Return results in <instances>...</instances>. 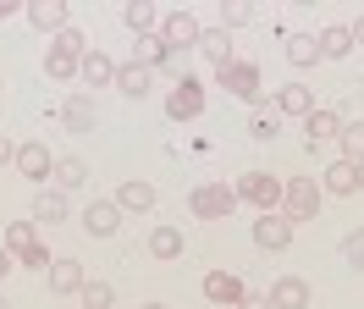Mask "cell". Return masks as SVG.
Masks as SVG:
<instances>
[{"mask_svg":"<svg viewBox=\"0 0 364 309\" xmlns=\"http://www.w3.org/2000/svg\"><path fill=\"white\" fill-rule=\"evenodd\" d=\"M320 199H326V188H320L315 177H293V182L282 188V216L309 221V216H320Z\"/></svg>","mask_w":364,"mask_h":309,"instance_id":"1","label":"cell"},{"mask_svg":"<svg viewBox=\"0 0 364 309\" xmlns=\"http://www.w3.org/2000/svg\"><path fill=\"white\" fill-rule=\"evenodd\" d=\"M232 204H237V188H227V182H199V188L188 194V210H193L199 221L232 216Z\"/></svg>","mask_w":364,"mask_h":309,"instance_id":"2","label":"cell"},{"mask_svg":"<svg viewBox=\"0 0 364 309\" xmlns=\"http://www.w3.org/2000/svg\"><path fill=\"white\" fill-rule=\"evenodd\" d=\"M160 44H166L171 56H182V50H193V44H199V22H193L188 6H177V11H166V17H160Z\"/></svg>","mask_w":364,"mask_h":309,"instance_id":"3","label":"cell"},{"mask_svg":"<svg viewBox=\"0 0 364 309\" xmlns=\"http://www.w3.org/2000/svg\"><path fill=\"white\" fill-rule=\"evenodd\" d=\"M282 177H271V172H243L237 177V199H249V204H259V210H276L282 204Z\"/></svg>","mask_w":364,"mask_h":309,"instance_id":"4","label":"cell"},{"mask_svg":"<svg viewBox=\"0 0 364 309\" xmlns=\"http://www.w3.org/2000/svg\"><path fill=\"white\" fill-rule=\"evenodd\" d=\"M199 110H205V83L199 78H177V88L166 94V116L171 122H193Z\"/></svg>","mask_w":364,"mask_h":309,"instance_id":"5","label":"cell"},{"mask_svg":"<svg viewBox=\"0 0 364 309\" xmlns=\"http://www.w3.org/2000/svg\"><path fill=\"white\" fill-rule=\"evenodd\" d=\"M254 243H259L265 254H282V248L293 243V221L282 216V210H259V221H254Z\"/></svg>","mask_w":364,"mask_h":309,"instance_id":"6","label":"cell"},{"mask_svg":"<svg viewBox=\"0 0 364 309\" xmlns=\"http://www.w3.org/2000/svg\"><path fill=\"white\" fill-rule=\"evenodd\" d=\"M215 83L227 88V94H237V100H265V94H259V66H254V61L221 66V72H215Z\"/></svg>","mask_w":364,"mask_h":309,"instance_id":"7","label":"cell"},{"mask_svg":"<svg viewBox=\"0 0 364 309\" xmlns=\"http://www.w3.org/2000/svg\"><path fill=\"white\" fill-rule=\"evenodd\" d=\"M342 122H348V116H342V110H309V116H304V144H309V150H320V144H331V138H337L342 132Z\"/></svg>","mask_w":364,"mask_h":309,"instance_id":"8","label":"cell"},{"mask_svg":"<svg viewBox=\"0 0 364 309\" xmlns=\"http://www.w3.org/2000/svg\"><path fill=\"white\" fill-rule=\"evenodd\" d=\"M315 50H320V61H342V56H353V28H348V22L320 28V33H315Z\"/></svg>","mask_w":364,"mask_h":309,"instance_id":"9","label":"cell"},{"mask_svg":"<svg viewBox=\"0 0 364 309\" xmlns=\"http://www.w3.org/2000/svg\"><path fill=\"white\" fill-rule=\"evenodd\" d=\"M205 298L210 304H243L249 293H243V276H237V271H210L205 276Z\"/></svg>","mask_w":364,"mask_h":309,"instance_id":"10","label":"cell"},{"mask_svg":"<svg viewBox=\"0 0 364 309\" xmlns=\"http://www.w3.org/2000/svg\"><path fill=\"white\" fill-rule=\"evenodd\" d=\"M193 50H205V61L215 66V72L237 61V56H232V33H227V28H199V44H193Z\"/></svg>","mask_w":364,"mask_h":309,"instance_id":"11","label":"cell"},{"mask_svg":"<svg viewBox=\"0 0 364 309\" xmlns=\"http://www.w3.org/2000/svg\"><path fill=\"white\" fill-rule=\"evenodd\" d=\"M149 83H155V72L138 61H116V94H127V100H144L149 94Z\"/></svg>","mask_w":364,"mask_h":309,"instance_id":"12","label":"cell"},{"mask_svg":"<svg viewBox=\"0 0 364 309\" xmlns=\"http://www.w3.org/2000/svg\"><path fill=\"white\" fill-rule=\"evenodd\" d=\"M33 221H39V226H61V221H67V194H61V188H39V194H33Z\"/></svg>","mask_w":364,"mask_h":309,"instance_id":"13","label":"cell"},{"mask_svg":"<svg viewBox=\"0 0 364 309\" xmlns=\"http://www.w3.org/2000/svg\"><path fill=\"white\" fill-rule=\"evenodd\" d=\"M116 210H155V182H144V177H133V182H122L116 188Z\"/></svg>","mask_w":364,"mask_h":309,"instance_id":"14","label":"cell"},{"mask_svg":"<svg viewBox=\"0 0 364 309\" xmlns=\"http://www.w3.org/2000/svg\"><path fill=\"white\" fill-rule=\"evenodd\" d=\"M11 166H17L23 177H33V182H45L55 160H50V150H45V144H17V160H11Z\"/></svg>","mask_w":364,"mask_h":309,"instance_id":"15","label":"cell"},{"mask_svg":"<svg viewBox=\"0 0 364 309\" xmlns=\"http://www.w3.org/2000/svg\"><path fill=\"white\" fill-rule=\"evenodd\" d=\"M276 110H282V116H309V110H315V88H309V83L276 88Z\"/></svg>","mask_w":364,"mask_h":309,"instance_id":"16","label":"cell"},{"mask_svg":"<svg viewBox=\"0 0 364 309\" xmlns=\"http://www.w3.org/2000/svg\"><path fill=\"white\" fill-rule=\"evenodd\" d=\"M83 282H89V276H83V265H77V260H55V265H50V293L72 298V293H83Z\"/></svg>","mask_w":364,"mask_h":309,"instance_id":"17","label":"cell"},{"mask_svg":"<svg viewBox=\"0 0 364 309\" xmlns=\"http://www.w3.org/2000/svg\"><path fill=\"white\" fill-rule=\"evenodd\" d=\"M116 221H122V210H116V199H94L89 210H83V226H89L94 238H111Z\"/></svg>","mask_w":364,"mask_h":309,"instance_id":"18","label":"cell"},{"mask_svg":"<svg viewBox=\"0 0 364 309\" xmlns=\"http://www.w3.org/2000/svg\"><path fill=\"white\" fill-rule=\"evenodd\" d=\"M77 72H83V83H89V88H105V83H116V61L105 56V50H89V56L77 61Z\"/></svg>","mask_w":364,"mask_h":309,"instance_id":"19","label":"cell"},{"mask_svg":"<svg viewBox=\"0 0 364 309\" xmlns=\"http://www.w3.org/2000/svg\"><path fill=\"white\" fill-rule=\"evenodd\" d=\"M271 304L276 309H309V282H304V276H282V282L271 287Z\"/></svg>","mask_w":364,"mask_h":309,"instance_id":"20","label":"cell"},{"mask_svg":"<svg viewBox=\"0 0 364 309\" xmlns=\"http://www.w3.org/2000/svg\"><path fill=\"white\" fill-rule=\"evenodd\" d=\"M61 122H67V132H94V122H100V116H94V100L89 94H72L67 105H61Z\"/></svg>","mask_w":364,"mask_h":309,"instance_id":"21","label":"cell"},{"mask_svg":"<svg viewBox=\"0 0 364 309\" xmlns=\"http://www.w3.org/2000/svg\"><path fill=\"white\" fill-rule=\"evenodd\" d=\"M122 22H127V33H133V39H149V33H160V11H155V6H144V0H133V6L122 11Z\"/></svg>","mask_w":364,"mask_h":309,"instance_id":"22","label":"cell"},{"mask_svg":"<svg viewBox=\"0 0 364 309\" xmlns=\"http://www.w3.org/2000/svg\"><path fill=\"white\" fill-rule=\"evenodd\" d=\"M320 182H326V194H359V166L353 160H331Z\"/></svg>","mask_w":364,"mask_h":309,"instance_id":"23","label":"cell"},{"mask_svg":"<svg viewBox=\"0 0 364 309\" xmlns=\"http://www.w3.org/2000/svg\"><path fill=\"white\" fill-rule=\"evenodd\" d=\"M28 22H33L39 33H61V28H67V6H55V0H39V6H28Z\"/></svg>","mask_w":364,"mask_h":309,"instance_id":"24","label":"cell"},{"mask_svg":"<svg viewBox=\"0 0 364 309\" xmlns=\"http://www.w3.org/2000/svg\"><path fill=\"white\" fill-rule=\"evenodd\" d=\"M50 182L67 194V188H77V182H89V166H83L77 154H67V160H55V166H50Z\"/></svg>","mask_w":364,"mask_h":309,"instance_id":"25","label":"cell"},{"mask_svg":"<svg viewBox=\"0 0 364 309\" xmlns=\"http://www.w3.org/2000/svg\"><path fill=\"white\" fill-rule=\"evenodd\" d=\"M149 254H155V260H177L182 254V232L177 226H155V232H149Z\"/></svg>","mask_w":364,"mask_h":309,"instance_id":"26","label":"cell"},{"mask_svg":"<svg viewBox=\"0 0 364 309\" xmlns=\"http://www.w3.org/2000/svg\"><path fill=\"white\" fill-rule=\"evenodd\" d=\"M50 50H61V56H72V61H83V56H89V39H83V28H61V33H55V39H50Z\"/></svg>","mask_w":364,"mask_h":309,"instance_id":"27","label":"cell"},{"mask_svg":"<svg viewBox=\"0 0 364 309\" xmlns=\"http://www.w3.org/2000/svg\"><path fill=\"white\" fill-rule=\"evenodd\" d=\"M337 144H342V160H353V166H359V160H364V122H342Z\"/></svg>","mask_w":364,"mask_h":309,"instance_id":"28","label":"cell"},{"mask_svg":"<svg viewBox=\"0 0 364 309\" xmlns=\"http://www.w3.org/2000/svg\"><path fill=\"white\" fill-rule=\"evenodd\" d=\"M287 61H293V66H315L320 61L315 33H293V39H287Z\"/></svg>","mask_w":364,"mask_h":309,"instance_id":"29","label":"cell"},{"mask_svg":"<svg viewBox=\"0 0 364 309\" xmlns=\"http://www.w3.org/2000/svg\"><path fill=\"white\" fill-rule=\"evenodd\" d=\"M166 56H171V50L160 44V33H149V39H138V50H133V61H138V66H149V72H155V66H166Z\"/></svg>","mask_w":364,"mask_h":309,"instance_id":"30","label":"cell"},{"mask_svg":"<svg viewBox=\"0 0 364 309\" xmlns=\"http://www.w3.org/2000/svg\"><path fill=\"white\" fill-rule=\"evenodd\" d=\"M39 243V221H17V226H6V248L11 254H23V248H33Z\"/></svg>","mask_w":364,"mask_h":309,"instance_id":"31","label":"cell"},{"mask_svg":"<svg viewBox=\"0 0 364 309\" xmlns=\"http://www.w3.org/2000/svg\"><path fill=\"white\" fill-rule=\"evenodd\" d=\"M77 298H83V309H111V304H116V287H111V282H83V293H77Z\"/></svg>","mask_w":364,"mask_h":309,"instance_id":"32","label":"cell"},{"mask_svg":"<svg viewBox=\"0 0 364 309\" xmlns=\"http://www.w3.org/2000/svg\"><path fill=\"white\" fill-rule=\"evenodd\" d=\"M72 72H77L72 56H61V50H50V56H45V78H50V83H67Z\"/></svg>","mask_w":364,"mask_h":309,"instance_id":"33","label":"cell"},{"mask_svg":"<svg viewBox=\"0 0 364 309\" xmlns=\"http://www.w3.org/2000/svg\"><path fill=\"white\" fill-rule=\"evenodd\" d=\"M249 22H254V6H243V0L221 6V28H227V33H232V28H249Z\"/></svg>","mask_w":364,"mask_h":309,"instance_id":"34","label":"cell"},{"mask_svg":"<svg viewBox=\"0 0 364 309\" xmlns=\"http://www.w3.org/2000/svg\"><path fill=\"white\" fill-rule=\"evenodd\" d=\"M342 260L353 265V271H364V226H359V232H348V238H342Z\"/></svg>","mask_w":364,"mask_h":309,"instance_id":"35","label":"cell"},{"mask_svg":"<svg viewBox=\"0 0 364 309\" xmlns=\"http://www.w3.org/2000/svg\"><path fill=\"white\" fill-rule=\"evenodd\" d=\"M17 260H23L28 271H50V265H55V260H50V248H45V243H33V248H23Z\"/></svg>","mask_w":364,"mask_h":309,"instance_id":"36","label":"cell"},{"mask_svg":"<svg viewBox=\"0 0 364 309\" xmlns=\"http://www.w3.org/2000/svg\"><path fill=\"white\" fill-rule=\"evenodd\" d=\"M249 132H254V138H265V144H271V138H276V110H271V116L259 110V116L249 122Z\"/></svg>","mask_w":364,"mask_h":309,"instance_id":"37","label":"cell"},{"mask_svg":"<svg viewBox=\"0 0 364 309\" xmlns=\"http://www.w3.org/2000/svg\"><path fill=\"white\" fill-rule=\"evenodd\" d=\"M6 160H17V144H11L6 132H0V166H6Z\"/></svg>","mask_w":364,"mask_h":309,"instance_id":"38","label":"cell"},{"mask_svg":"<svg viewBox=\"0 0 364 309\" xmlns=\"http://www.w3.org/2000/svg\"><path fill=\"white\" fill-rule=\"evenodd\" d=\"M237 309H276V304H271V298H243Z\"/></svg>","mask_w":364,"mask_h":309,"instance_id":"39","label":"cell"},{"mask_svg":"<svg viewBox=\"0 0 364 309\" xmlns=\"http://www.w3.org/2000/svg\"><path fill=\"white\" fill-rule=\"evenodd\" d=\"M353 50H364V11H359V22H353Z\"/></svg>","mask_w":364,"mask_h":309,"instance_id":"40","label":"cell"},{"mask_svg":"<svg viewBox=\"0 0 364 309\" xmlns=\"http://www.w3.org/2000/svg\"><path fill=\"white\" fill-rule=\"evenodd\" d=\"M11 260H17V254H11V248H6V243H0V276H6V271H11Z\"/></svg>","mask_w":364,"mask_h":309,"instance_id":"41","label":"cell"},{"mask_svg":"<svg viewBox=\"0 0 364 309\" xmlns=\"http://www.w3.org/2000/svg\"><path fill=\"white\" fill-rule=\"evenodd\" d=\"M6 17H11V6H6V0H0V22H6Z\"/></svg>","mask_w":364,"mask_h":309,"instance_id":"42","label":"cell"},{"mask_svg":"<svg viewBox=\"0 0 364 309\" xmlns=\"http://www.w3.org/2000/svg\"><path fill=\"white\" fill-rule=\"evenodd\" d=\"M359 194H364V160H359Z\"/></svg>","mask_w":364,"mask_h":309,"instance_id":"43","label":"cell"},{"mask_svg":"<svg viewBox=\"0 0 364 309\" xmlns=\"http://www.w3.org/2000/svg\"><path fill=\"white\" fill-rule=\"evenodd\" d=\"M144 309H166V304H144Z\"/></svg>","mask_w":364,"mask_h":309,"instance_id":"44","label":"cell"},{"mask_svg":"<svg viewBox=\"0 0 364 309\" xmlns=\"http://www.w3.org/2000/svg\"><path fill=\"white\" fill-rule=\"evenodd\" d=\"M0 94H6V78H0Z\"/></svg>","mask_w":364,"mask_h":309,"instance_id":"45","label":"cell"},{"mask_svg":"<svg viewBox=\"0 0 364 309\" xmlns=\"http://www.w3.org/2000/svg\"><path fill=\"white\" fill-rule=\"evenodd\" d=\"M0 309H11V304H6V298H0Z\"/></svg>","mask_w":364,"mask_h":309,"instance_id":"46","label":"cell"}]
</instances>
